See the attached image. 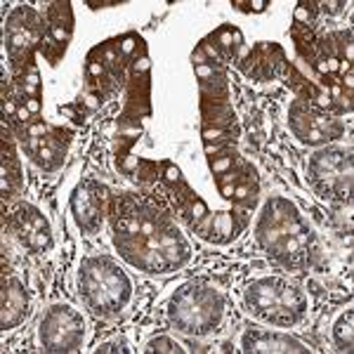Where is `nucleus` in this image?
<instances>
[{
	"label": "nucleus",
	"mask_w": 354,
	"mask_h": 354,
	"mask_svg": "<svg viewBox=\"0 0 354 354\" xmlns=\"http://www.w3.org/2000/svg\"><path fill=\"white\" fill-rule=\"evenodd\" d=\"M113 241L118 253L147 274H170L189 260V243L161 210L140 201H125L116 222Z\"/></svg>",
	"instance_id": "f257e3e1"
},
{
	"label": "nucleus",
	"mask_w": 354,
	"mask_h": 354,
	"mask_svg": "<svg viewBox=\"0 0 354 354\" xmlns=\"http://www.w3.org/2000/svg\"><path fill=\"white\" fill-rule=\"evenodd\" d=\"M255 239L267 255L286 270H302L317 253V236L300 215L298 205L283 196H272L255 222Z\"/></svg>",
	"instance_id": "f03ea898"
},
{
	"label": "nucleus",
	"mask_w": 354,
	"mask_h": 354,
	"mask_svg": "<svg viewBox=\"0 0 354 354\" xmlns=\"http://www.w3.org/2000/svg\"><path fill=\"white\" fill-rule=\"evenodd\" d=\"M78 295L97 317H116L133 298V281L109 255H93L78 270Z\"/></svg>",
	"instance_id": "7ed1b4c3"
},
{
	"label": "nucleus",
	"mask_w": 354,
	"mask_h": 354,
	"mask_svg": "<svg viewBox=\"0 0 354 354\" xmlns=\"http://www.w3.org/2000/svg\"><path fill=\"white\" fill-rule=\"evenodd\" d=\"M225 298L218 288L201 281L180 286L168 302V324L177 333L205 338L222 326Z\"/></svg>",
	"instance_id": "20e7f679"
},
{
	"label": "nucleus",
	"mask_w": 354,
	"mask_h": 354,
	"mask_svg": "<svg viewBox=\"0 0 354 354\" xmlns=\"http://www.w3.org/2000/svg\"><path fill=\"white\" fill-rule=\"evenodd\" d=\"M245 310L277 328H290L307 314V295L283 277H260L243 290Z\"/></svg>",
	"instance_id": "39448f33"
},
{
	"label": "nucleus",
	"mask_w": 354,
	"mask_h": 354,
	"mask_svg": "<svg viewBox=\"0 0 354 354\" xmlns=\"http://www.w3.org/2000/svg\"><path fill=\"white\" fill-rule=\"evenodd\" d=\"M352 151L342 147H324L307 163V182L324 201L342 203L352 198Z\"/></svg>",
	"instance_id": "423d86ee"
},
{
	"label": "nucleus",
	"mask_w": 354,
	"mask_h": 354,
	"mask_svg": "<svg viewBox=\"0 0 354 354\" xmlns=\"http://www.w3.org/2000/svg\"><path fill=\"white\" fill-rule=\"evenodd\" d=\"M38 338L45 352H76L85 340V319L71 305H55L43 314Z\"/></svg>",
	"instance_id": "0eeeda50"
},
{
	"label": "nucleus",
	"mask_w": 354,
	"mask_h": 354,
	"mask_svg": "<svg viewBox=\"0 0 354 354\" xmlns=\"http://www.w3.org/2000/svg\"><path fill=\"white\" fill-rule=\"evenodd\" d=\"M288 125L302 145L322 147L333 140H340L345 133V125L335 121L333 116L324 113L317 106H310L305 102H293L288 109Z\"/></svg>",
	"instance_id": "6e6552de"
},
{
	"label": "nucleus",
	"mask_w": 354,
	"mask_h": 354,
	"mask_svg": "<svg viewBox=\"0 0 354 354\" xmlns=\"http://www.w3.org/2000/svg\"><path fill=\"white\" fill-rule=\"evenodd\" d=\"M106 189L95 180H83L71 194V215L78 230L93 236L104 225V203Z\"/></svg>",
	"instance_id": "1a4fd4ad"
},
{
	"label": "nucleus",
	"mask_w": 354,
	"mask_h": 354,
	"mask_svg": "<svg viewBox=\"0 0 354 354\" xmlns=\"http://www.w3.org/2000/svg\"><path fill=\"white\" fill-rule=\"evenodd\" d=\"M12 232L21 241V245L33 250V253H43V250H48L50 243H53V234H50L48 220H45L41 210H36L33 205H21L12 215Z\"/></svg>",
	"instance_id": "9d476101"
},
{
	"label": "nucleus",
	"mask_w": 354,
	"mask_h": 354,
	"mask_svg": "<svg viewBox=\"0 0 354 354\" xmlns=\"http://www.w3.org/2000/svg\"><path fill=\"white\" fill-rule=\"evenodd\" d=\"M241 352L245 354H279V352H310L302 340L270 328H248L241 335Z\"/></svg>",
	"instance_id": "9b49d317"
},
{
	"label": "nucleus",
	"mask_w": 354,
	"mask_h": 354,
	"mask_svg": "<svg viewBox=\"0 0 354 354\" xmlns=\"http://www.w3.org/2000/svg\"><path fill=\"white\" fill-rule=\"evenodd\" d=\"M28 314V298L19 279H8L3 283V328L19 326Z\"/></svg>",
	"instance_id": "f8f14e48"
},
{
	"label": "nucleus",
	"mask_w": 354,
	"mask_h": 354,
	"mask_svg": "<svg viewBox=\"0 0 354 354\" xmlns=\"http://www.w3.org/2000/svg\"><path fill=\"white\" fill-rule=\"evenodd\" d=\"M28 153H31L33 161L48 170L57 168L62 161V147L55 145L53 140L45 142V137H33V140L28 142Z\"/></svg>",
	"instance_id": "ddd939ff"
},
{
	"label": "nucleus",
	"mask_w": 354,
	"mask_h": 354,
	"mask_svg": "<svg viewBox=\"0 0 354 354\" xmlns=\"http://www.w3.org/2000/svg\"><path fill=\"white\" fill-rule=\"evenodd\" d=\"M352 319H354L352 310H347L340 314V319L333 326V342L342 352H352Z\"/></svg>",
	"instance_id": "4468645a"
},
{
	"label": "nucleus",
	"mask_w": 354,
	"mask_h": 354,
	"mask_svg": "<svg viewBox=\"0 0 354 354\" xmlns=\"http://www.w3.org/2000/svg\"><path fill=\"white\" fill-rule=\"evenodd\" d=\"M145 352H173L175 354V352H182V347H180V342L161 335V338H153L149 345L145 347Z\"/></svg>",
	"instance_id": "2eb2a0df"
},
{
	"label": "nucleus",
	"mask_w": 354,
	"mask_h": 354,
	"mask_svg": "<svg viewBox=\"0 0 354 354\" xmlns=\"http://www.w3.org/2000/svg\"><path fill=\"white\" fill-rule=\"evenodd\" d=\"M100 352H128V347H116V342H106L100 347Z\"/></svg>",
	"instance_id": "dca6fc26"
}]
</instances>
